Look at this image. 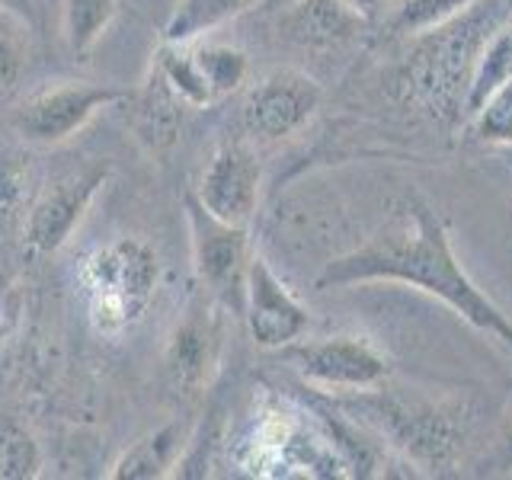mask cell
<instances>
[{
  "label": "cell",
  "instance_id": "6da1fadb",
  "mask_svg": "<svg viewBox=\"0 0 512 480\" xmlns=\"http://www.w3.org/2000/svg\"><path fill=\"white\" fill-rule=\"evenodd\" d=\"M356 282H404L439 298L480 333L512 346V320L471 282L452 250L442 218L420 192L400 196L381 228L362 247L324 266L317 288H343Z\"/></svg>",
  "mask_w": 512,
  "mask_h": 480
},
{
  "label": "cell",
  "instance_id": "7a4b0ae2",
  "mask_svg": "<svg viewBox=\"0 0 512 480\" xmlns=\"http://www.w3.org/2000/svg\"><path fill=\"white\" fill-rule=\"evenodd\" d=\"M503 20V0H477L455 20L423 32L420 48L404 68V84L413 100L442 119L464 116V96H468L480 52Z\"/></svg>",
  "mask_w": 512,
  "mask_h": 480
},
{
  "label": "cell",
  "instance_id": "3957f363",
  "mask_svg": "<svg viewBox=\"0 0 512 480\" xmlns=\"http://www.w3.org/2000/svg\"><path fill=\"white\" fill-rule=\"evenodd\" d=\"M160 263L138 237H116L96 247L80 269L87 314L96 333L119 336L148 314L157 295Z\"/></svg>",
  "mask_w": 512,
  "mask_h": 480
},
{
  "label": "cell",
  "instance_id": "277c9868",
  "mask_svg": "<svg viewBox=\"0 0 512 480\" xmlns=\"http://www.w3.org/2000/svg\"><path fill=\"white\" fill-rule=\"evenodd\" d=\"M352 410L429 471L448 468L464 439L461 413L423 394L384 391L378 384L368 391H352Z\"/></svg>",
  "mask_w": 512,
  "mask_h": 480
},
{
  "label": "cell",
  "instance_id": "5b68a950",
  "mask_svg": "<svg viewBox=\"0 0 512 480\" xmlns=\"http://www.w3.org/2000/svg\"><path fill=\"white\" fill-rule=\"evenodd\" d=\"M186 228L192 247V266L224 308L244 314L247 269H250V234L240 224H228L189 196L186 199Z\"/></svg>",
  "mask_w": 512,
  "mask_h": 480
},
{
  "label": "cell",
  "instance_id": "8992f818",
  "mask_svg": "<svg viewBox=\"0 0 512 480\" xmlns=\"http://www.w3.org/2000/svg\"><path fill=\"white\" fill-rule=\"evenodd\" d=\"M122 100L119 90L90 80H55L29 93L13 112V135L26 144L55 148L74 138L96 112Z\"/></svg>",
  "mask_w": 512,
  "mask_h": 480
},
{
  "label": "cell",
  "instance_id": "52a82bcc",
  "mask_svg": "<svg viewBox=\"0 0 512 480\" xmlns=\"http://www.w3.org/2000/svg\"><path fill=\"white\" fill-rule=\"evenodd\" d=\"M282 352L304 381L333 394L378 388L391 372L388 359L359 336H327V340L314 343H292Z\"/></svg>",
  "mask_w": 512,
  "mask_h": 480
},
{
  "label": "cell",
  "instance_id": "ba28073f",
  "mask_svg": "<svg viewBox=\"0 0 512 480\" xmlns=\"http://www.w3.org/2000/svg\"><path fill=\"white\" fill-rule=\"evenodd\" d=\"M320 100L324 90L314 77L298 68H276L250 87L240 116L250 138L282 141L314 116Z\"/></svg>",
  "mask_w": 512,
  "mask_h": 480
},
{
  "label": "cell",
  "instance_id": "9c48e42d",
  "mask_svg": "<svg viewBox=\"0 0 512 480\" xmlns=\"http://www.w3.org/2000/svg\"><path fill=\"white\" fill-rule=\"evenodd\" d=\"M106 183L103 167L71 170L48 180L36 202L29 205V215L23 224V240L32 253H55L68 244V237L87 215L93 196Z\"/></svg>",
  "mask_w": 512,
  "mask_h": 480
},
{
  "label": "cell",
  "instance_id": "30bf717a",
  "mask_svg": "<svg viewBox=\"0 0 512 480\" xmlns=\"http://www.w3.org/2000/svg\"><path fill=\"white\" fill-rule=\"evenodd\" d=\"M260 183H263L260 157L253 154L250 144L228 141L212 154L208 167L202 170L196 199L221 221L250 228V221L256 215V202H260Z\"/></svg>",
  "mask_w": 512,
  "mask_h": 480
},
{
  "label": "cell",
  "instance_id": "8fae6325",
  "mask_svg": "<svg viewBox=\"0 0 512 480\" xmlns=\"http://www.w3.org/2000/svg\"><path fill=\"white\" fill-rule=\"evenodd\" d=\"M247 330L260 349H285L301 340L308 330L311 317L301 308L298 298L288 292L285 282L269 269L263 256H250L247 269V295H244V314Z\"/></svg>",
  "mask_w": 512,
  "mask_h": 480
},
{
  "label": "cell",
  "instance_id": "7c38bea8",
  "mask_svg": "<svg viewBox=\"0 0 512 480\" xmlns=\"http://www.w3.org/2000/svg\"><path fill=\"white\" fill-rule=\"evenodd\" d=\"M276 32L298 48H336L365 32V13L346 0H292L276 16Z\"/></svg>",
  "mask_w": 512,
  "mask_h": 480
},
{
  "label": "cell",
  "instance_id": "4fadbf2b",
  "mask_svg": "<svg viewBox=\"0 0 512 480\" xmlns=\"http://www.w3.org/2000/svg\"><path fill=\"white\" fill-rule=\"evenodd\" d=\"M218 356V320L205 304H192L164 352V375L176 394H196Z\"/></svg>",
  "mask_w": 512,
  "mask_h": 480
},
{
  "label": "cell",
  "instance_id": "5bb4252c",
  "mask_svg": "<svg viewBox=\"0 0 512 480\" xmlns=\"http://www.w3.org/2000/svg\"><path fill=\"white\" fill-rule=\"evenodd\" d=\"M183 109L186 103L170 90V84L157 71L151 74L148 84L141 87L132 106V128L135 138L154 154H164L173 148L176 135H180L183 125Z\"/></svg>",
  "mask_w": 512,
  "mask_h": 480
},
{
  "label": "cell",
  "instance_id": "9a60e30c",
  "mask_svg": "<svg viewBox=\"0 0 512 480\" xmlns=\"http://www.w3.org/2000/svg\"><path fill=\"white\" fill-rule=\"evenodd\" d=\"M189 436H192V429H186V423H180V420L148 432V436L138 439L128 452L119 455V461L112 464L109 477H116V480H157V477L173 474V468L183 458V448H186Z\"/></svg>",
  "mask_w": 512,
  "mask_h": 480
},
{
  "label": "cell",
  "instance_id": "2e32d148",
  "mask_svg": "<svg viewBox=\"0 0 512 480\" xmlns=\"http://www.w3.org/2000/svg\"><path fill=\"white\" fill-rule=\"evenodd\" d=\"M256 4L260 0H180V7L173 10L167 23L164 39L189 45L192 39L205 36V32L237 20L240 13H247Z\"/></svg>",
  "mask_w": 512,
  "mask_h": 480
},
{
  "label": "cell",
  "instance_id": "e0dca14e",
  "mask_svg": "<svg viewBox=\"0 0 512 480\" xmlns=\"http://www.w3.org/2000/svg\"><path fill=\"white\" fill-rule=\"evenodd\" d=\"M154 71L167 80L170 90L180 96L186 106H208L215 100L196 64V55H192L183 42H164V48L157 52Z\"/></svg>",
  "mask_w": 512,
  "mask_h": 480
},
{
  "label": "cell",
  "instance_id": "ac0fdd59",
  "mask_svg": "<svg viewBox=\"0 0 512 480\" xmlns=\"http://www.w3.org/2000/svg\"><path fill=\"white\" fill-rule=\"evenodd\" d=\"M116 7V0H64L61 32L74 55L87 52V48L100 42L112 16H116Z\"/></svg>",
  "mask_w": 512,
  "mask_h": 480
},
{
  "label": "cell",
  "instance_id": "d6986e66",
  "mask_svg": "<svg viewBox=\"0 0 512 480\" xmlns=\"http://www.w3.org/2000/svg\"><path fill=\"white\" fill-rule=\"evenodd\" d=\"M192 55H196V64L205 77L208 90L218 100V96L237 90L244 84V77L250 71V61L247 55L240 52L234 45H218V42H205L199 48H192Z\"/></svg>",
  "mask_w": 512,
  "mask_h": 480
},
{
  "label": "cell",
  "instance_id": "ffe728a7",
  "mask_svg": "<svg viewBox=\"0 0 512 480\" xmlns=\"http://www.w3.org/2000/svg\"><path fill=\"white\" fill-rule=\"evenodd\" d=\"M29 170L23 154H16L10 144H0V240H4L16 224H26L23 199H26Z\"/></svg>",
  "mask_w": 512,
  "mask_h": 480
},
{
  "label": "cell",
  "instance_id": "44dd1931",
  "mask_svg": "<svg viewBox=\"0 0 512 480\" xmlns=\"http://www.w3.org/2000/svg\"><path fill=\"white\" fill-rule=\"evenodd\" d=\"M29 64V20L0 7V90H13Z\"/></svg>",
  "mask_w": 512,
  "mask_h": 480
},
{
  "label": "cell",
  "instance_id": "7402d4cb",
  "mask_svg": "<svg viewBox=\"0 0 512 480\" xmlns=\"http://www.w3.org/2000/svg\"><path fill=\"white\" fill-rule=\"evenodd\" d=\"M471 4H477V0H407L391 16V29L400 32V36H423V32L455 20Z\"/></svg>",
  "mask_w": 512,
  "mask_h": 480
},
{
  "label": "cell",
  "instance_id": "603a6c76",
  "mask_svg": "<svg viewBox=\"0 0 512 480\" xmlns=\"http://www.w3.org/2000/svg\"><path fill=\"white\" fill-rule=\"evenodd\" d=\"M39 445L32 442L26 429L16 423L0 426V477L4 480H26L39 474Z\"/></svg>",
  "mask_w": 512,
  "mask_h": 480
},
{
  "label": "cell",
  "instance_id": "cb8c5ba5",
  "mask_svg": "<svg viewBox=\"0 0 512 480\" xmlns=\"http://www.w3.org/2000/svg\"><path fill=\"white\" fill-rule=\"evenodd\" d=\"M471 128L487 144H512V77L496 87L471 116Z\"/></svg>",
  "mask_w": 512,
  "mask_h": 480
},
{
  "label": "cell",
  "instance_id": "d4e9b609",
  "mask_svg": "<svg viewBox=\"0 0 512 480\" xmlns=\"http://www.w3.org/2000/svg\"><path fill=\"white\" fill-rule=\"evenodd\" d=\"M0 7H7V10H13V13H20V16H32V0H0Z\"/></svg>",
  "mask_w": 512,
  "mask_h": 480
},
{
  "label": "cell",
  "instance_id": "484cf974",
  "mask_svg": "<svg viewBox=\"0 0 512 480\" xmlns=\"http://www.w3.org/2000/svg\"><path fill=\"white\" fill-rule=\"evenodd\" d=\"M7 317H10V308H7V295H4V285H0V336L7 333Z\"/></svg>",
  "mask_w": 512,
  "mask_h": 480
},
{
  "label": "cell",
  "instance_id": "4316f807",
  "mask_svg": "<svg viewBox=\"0 0 512 480\" xmlns=\"http://www.w3.org/2000/svg\"><path fill=\"white\" fill-rule=\"evenodd\" d=\"M346 4H352L356 10H362V13H372V10H378L384 0H346Z\"/></svg>",
  "mask_w": 512,
  "mask_h": 480
}]
</instances>
